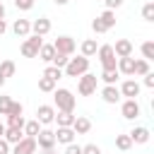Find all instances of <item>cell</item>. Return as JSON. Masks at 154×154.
Masks as SVG:
<instances>
[{"instance_id":"obj_1","label":"cell","mask_w":154,"mask_h":154,"mask_svg":"<svg viewBox=\"0 0 154 154\" xmlns=\"http://www.w3.org/2000/svg\"><path fill=\"white\" fill-rule=\"evenodd\" d=\"M63 70H65V75H67V77H79V75L89 72V58H84V55L70 58V60H67V65H65Z\"/></svg>"},{"instance_id":"obj_2","label":"cell","mask_w":154,"mask_h":154,"mask_svg":"<svg viewBox=\"0 0 154 154\" xmlns=\"http://www.w3.org/2000/svg\"><path fill=\"white\" fill-rule=\"evenodd\" d=\"M53 99H55V106H58V111H70V113H75V96H72V91L70 89H53Z\"/></svg>"},{"instance_id":"obj_3","label":"cell","mask_w":154,"mask_h":154,"mask_svg":"<svg viewBox=\"0 0 154 154\" xmlns=\"http://www.w3.org/2000/svg\"><path fill=\"white\" fill-rule=\"evenodd\" d=\"M96 84H99V77H96V75H91V72H84V75H79L77 91H79L82 96H91V94L96 91Z\"/></svg>"},{"instance_id":"obj_4","label":"cell","mask_w":154,"mask_h":154,"mask_svg":"<svg viewBox=\"0 0 154 154\" xmlns=\"http://www.w3.org/2000/svg\"><path fill=\"white\" fill-rule=\"evenodd\" d=\"M41 43H43V36H36V34H34V36H26V38H24V43H22L19 51H22L24 58H36Z\"/></svg>"},{"instance_id":"obj_5","label":"cell","mask_w":154,"mask_h":154,"mask_svg":"<svg viewBox=\"0 0 154 154\" xmlns=\"http://www.w3.org/2000/svg\"><path fill=\"white\" fill-rule=\"evenodd\" d=\"M96 55H99V60H101V67L103 70H116V63H118V58H116V53H113V46H99V51H96Z\"/></svg>"},{"instance_id":"obj_6","label":"cell","mask_w":154,"mask_h":154,"mask_svg":"<svg viewBox=\"0 0 154 154\" xmlns=\"http://www.w3.org/2000/svg\"><path fill=\"white\" fill-rule=\"evenodd\" d=\"M36 147H41L43 152H51L55 147V132L53 130H38L36 135Z\"/></svg>"},{"instance_id":"obj_7","label":"cell","mask_w":154,"mask_h":154,"mask_svg":"<svg viewBox=\"0 0 154 154\" xmlns=\"http://www.w3.org/2000/svg\"><path fill=\"white\" fill-rule=\"evenodd\" d=\"M34 152H36V137H29V135H24L12 149V154H34Z\"/></svg>"},{"instance_id":"obj_8","label":"cell","mask_w":154,"mask_h":154,"mask_svg":"<svg viewBox=\"0 0 154 154\" xmlns=\"http://www.w3.org/2000/svg\"><path fill=\"white\" fill-rule=\"evenodd\" d=\"M120 113H123L125 120H135V118L140 116V103H137V99H125L123 106H120Z\"/></svg>"},{"instance_id":"obj_9","label":"cell","mask_w":154,"mask_h":154,"mask_svg":"<svg viewBox=\"0 0 154 154\" xmlns=\"http://www.w3.org/2000/svg\"><path fill=\"white\" fill-rule=\"evenodd\" d=\"M53 48H55L58 53L72 55V53H75V38H72V36H58L55 43H53Z\"/></svg>"},{"instance_id":"obj_10","label":"cell","mask_w":154,"mask_h":154,"mask_svg":"<svg viewBox=\"0 0 154 154\" xmlns=\"http://www.w3.org/2000/svg\"><path fill=\"white\" fill-rule=\"evenodd\" d=\"M53 118H55V108L53 106H38L36 108V120L41 123V125H48V123H53Z\"/></svg>"},{"instance_id":"obj_11","label":"cell","mask_w":154,"mask_h":154,"mask_svg":"<svg viewBox=\"0 0 154 154\" xmlns=\"http://www.w3.org/2000/svg\"><path fill=\"white\" fill-rule=\"evenodd\" d=\"M113 53H116V58H128V55H132V41L118 38L116 46H113Z\"/></svg>"},{"instance_id":"obj_12","label":"cell","mask_w":154,"mask_h":154,"mask_svg":"<svg viewBox=\"0 0 154 154\" xmlns=\"http://www.w3.org/2000/svg\"><path fill=\"white\" fill-rule=\"evenodd\" d=\"M101 99H103L106 103H118V101H120V89H118L116 84H106V87L101 89Z\"/></svg>"},{"instance_id":"obj_13","label":"cell","mask_w":154,"mask_h":154,"mask_svg":"<svg viewBox=\"0 0 154 154\" xmlns=\"http://www.w3.org/2000/svg\"><path fill=\"white\" fill-rule=\"evenodd\" d=\"M120 96H128V99L140 96V84H137L135 79H125V82L120 84Z\"/></svg>"},{"instance_id":"obj_14","label":"cell","mask_w":154,"mask_h":154,"mask_svg":"<svg viewBox=\"0 0 154 154\" xmlns=\"http://www.w3.org/2000/svg\"><path fill=\"white\" fill-rule=\"evenodd\" d=\"M72 130H75V135H87V132L91 130V120L84 118V116H75V120H72Z\"/></svg>"},{"instance_id":"obj_15","label":"cell","mask_w":154,"mask_h":154,"mask_svg":"<svg viewBox=\"0 0 154 154\" xmlns=\"http://www.w3.org/2000/svg\"><path fill=\"white\" fill-rule=\"evenodd\" d=\"M128 135H130L132 144H147V142H149V130L142 128V125H140V128H132Z\"/></svg>"},{"instance_id":"obj_16","label":"cell","mask_w":154,"mask_h":154,"mask_svg":"<svg viewBox=\"0 0 154 154\" xmlns=\"http://www.w3.org/2000/svg\"><path fill=\"white\" fill-rule=\"evenodd\" d=\"M12 31H14L19 38H26V36L31 34V22H29V19H14Z\"/></svg>"},{"instance_id":"obj_17","label":"cell","mask_w":154,"mask_h":154,"mask_svg":"<svg viewBox=\"0 0 154 154\" xmlns=\"http://www.w3.org/2000/svg\"><path fill=\"white\" fill-rule=\"evenodd\" d=\"M31 31H34L36 36H46V34L51 31V19H48V17H38L36 22H31Z\"/></svg>"},{"instance_id":"obj_18","label":"cell","mask_w":154,"mask_h":154,"mask_svg":"<svg viewBox=\"0 0 154 154\" xmlns=\"http://www.w3.org/2000/svg\"><path fill=\"white\" fill-rule=\"evenodd\" d=\"M10 144H17L22 137H24V128H12V125H7L5 128V135H2Z\"/></svg>"},{"instance_id":"obj_19","label":"cell","mask_w":154,"mask_h":154,"mask_svg":"<svg viewBox=\"0 0 154 154\" xmlns=\"http://www.w3.org/2000/svg\"><path fill=\"white\" fill-rule=\"evenodd\" d=\"M55 142H60V144L75 142V130H72V128H58V130H55Z\"/></svg>"},{"instance_id":"obj_20","label":"cell","mask_w":154,"mask_h":154,"mask_svg":"<svg viewBox=\"0 0 154 154\" xmlns=\"http://www.w3.org/2000/svg\"><path fill=\"white\" fill-rule=\"evenodd\" d=\"M116 67H118V72H120V75H132V67H135V58H132V55H128V58H118Z\"/></svg>"},{"instance_id":"obj_21","label":"cell","mask_w":154,"mask_h":154,"mask_svg":"<svg viewBox=\"0 0 154 154\" xmlns=\"http://www.w3.org/2000/svg\"><path fill=\"white\" fill-rule=\"evenodd\" d=\"M53 120H58V128H72V120H75V113H70V111H58Z\"/></svg>"},{"instance_id":"obj_22","label":"cell","mask_w":154,"mask_h":154,"mask_svg":"<svg viewBox=\"0 0 154 154\" xmlns=\"http://www.w3.org/2000/svg\"><path fill=\"white\" fill-rule=\"evenodd\" d=\"M53 55H55L53 43H41V48H38V55H36V58H41L43 63H53Z\"/></svg>"},{"instance_id":"obj_23","label":"cell","mask_w":154,"mask_h":154,"mask_svg":"<svg viewBox=\"0 0 154 154\" xmlns=\"http://www.w3.org/2000/svg\"><path fill=\"white\" fill-rule=\"evenodd\" d=\"M96 51H99V46H96L94 38H84V41H82V55H84V58L96 55Z\"/></svg>"},{"instance_id":"obj_24","label":"cell","mask_w":154,"mask_h":154,"mask_svg":"<svg viewBox=\"0 0 154 154\" xmlns=\"http://www.w3.org/2000/svg\"><path fill=\"white\" fill-rule=\"evenodd\" d=\"M99 19L103 22V26H106V29L116 26V10H103V12L99 14Z\"/></svg>"},{"instance_id":"obj_25","label":"cell","mask_w":154,"mask_h":154,"mask_svg":"<svg viewBox=\"0 0 154 154\" xmlns=\"http://www.w3.org/2000/svg\"><path fill=\"white\" fill-rule=\"evenodd\" d=\"M43 77H48V79H53V82H58L60 77H63V70L60 67H55V65H51L48 63V67L43 70Z\"/></svg>"},{"instance_id":"obj_26","label":"cell","mask_w":154,"mask_h":154,"mask_svg":"<svg viewBox=\"0 0 154 154\" xmlns=\"http://www.w3.org/2000/svg\"><path fill=\"white\" fill-rule=\"evenodd\" d=\"M147 72H149V60H144V58H142V60H135L132 75H140V77H142V75H147Z\"/></svg>"},{"instance_id":"obj_27","label":"cell","mask_w":154,"mask_h":154,"mask_svg":"<svg viewBox=\"0 0 154 154\" xmlns=\"http://www.w3.org/2000/svg\"><path fill=\"white\" fill-rule=\"evenodd\" d=\"M118 77H120L118 67H116V70H103V72H101V79H103L106 84H116V82H118Z\"/></svg>"},{"instance_id":"obj_28","label":"cell","mask_w":154,"mask_h":154,"mask_svg":"<svg viewBox=\"0 0 154 154\" xmlns=\"http://www.w3.org/2000/svg\"><path fill=\"white\" fill-rule=\"evenodd\" d=\"M38 130H41V123H38V120H29V123H24V135L36 137V135H38Z\"/></svg>"},{"instance_id":"obj_29","label":"cell","mask_w":154,"mask_h":154,"mask_svg":"<svg viewBox=\"0 0 154 154\" xmlns=\"http://www.w3.org/2000/svg\"><path fill=\"white\" fill-rule=\"evenodd\" d=\"M116 147H118L120 152H128V149L132 147V140H130V135H118V137H116Z\"/></svg>"},{"instance_id":"obj_30","label":"cell","mask_w":154,"mask_h":154,"mask_svg":"<svg viewBox=\"0 0 154 154\" xmlns=\"http://www.w3.org/2000/svg\"><path fill=\"white\" fill-rule=\"evenodd\" d=\"M14 70H17V67H14V63H12V60H2V63H0V75H2L5 79H7V77H12V75H14Z\"/></svg>"},{"instance_id":"obj_31","label":"cell","mask_w":154,"mask_h":154,"mask_svg":"<svg viewBox=\"0 0 154 154\" xmlns=\"http://www.w3.org/2000/svg\"><path fill=\"white\" fill-rule=\"evenodd\" d=\"M55 89V82L53 79H48V77H38V91H53Z\"/></svg>"},{"instance_id":"obj_32","label":"cell","mask_w":154,"mask_h":154,"mask_svg":"<svg viewBox=\"0 0 154 154\" xmlns=\"http://www.w3.org/2000/svg\"><path fill=\"white\" fill-rule=\"evenodd\" d=\"M142 55H144V60H154V41L142 43Z\"/></svg>"},{"instance_id":"obj_33","label":"cell","mask_w":154,"mask_h":154,"mask_svg":"<svg viewBox=\"0 0 154 154\" xmlns=\"http://www.w3.org/2000/svg\"><path fill=\"white\" fill-rule=\"evenodd\" d=\"M67 60H70V55H65V53H58V51H55V55H53V63H51V65H55V67H60V70H63V67L67 65Z\"/></svg>"},{"instance_id":"obj_34","label":"cell","mask_w":154,"mask_h":154,"mask_svg":"<svg viewBox=\"0 0 154 154\" xmlns=\"http://www.w3.org/2000/svg\"><path fill=\"white\" fill-rule=\"evenodd\" d=\"M142 19L144 22H154V2H147L142 7Z\"/></svg>"},{"instance_id":"obj_35","label":"cell","mask_w":154,"mask_h":154,"mask_svg":"<svg viewBox=\"0 0 154 154\" xmlns=\"http://www.w3.org/2000/svg\"><path fill=\"white\" fill-rule=\"evenodd\" d=\"M24 113V106L19 103V101H12L10 103V111H7V116H22Z\"/></svg>"},{"instance_id":"obj_36","label":"cell","mask_w":154,"mask_h":154,"mask_svg":"<svg viewBox=\"0 0 154 154\" xmlns=\"http://www.w3.org/2000/svg\"><path fill=\"white\" fill-rule=\"evenodd\" d=\"M7 125H12V128H24V116H7Z\"/></svg>"},{"instance_id":"obj_37","label":"cell","mask_w":154,"mask_h":154,"mask_svg":"<svg viewBox=\"0 0 154 154\" xmlns=\"http://www.w3.org/2000/svg\"><path fill=\"white\" fill-rule=\"evenodd\" d=\"M10 103H12V99H10V96H0V116H7Z\"/></svg>"},{"instance_id":"obj_38","label":"cell","mask_w":154,"mask_h":154,"mask_svg":"<svg viewBox=\"0 0 154 154\" xmlns=\"http://www.w3.org/2000/svg\"><path fill=\"white\" fill-rule=\"evenodd\" d=\"M91 29H94V31H96V34H106V31H108V29H106V26H103V22H101V19H99V17H96V19H94V22H91Z\"/></svg>"},{"instance_id":"obj_39","label":"cell","mask_w":154,"mask_h":154,"mask_svg":"<svg viewBox=\"0 0 154 154\" xmlns=\"http://www.w3.org/2000/svg\"><path fill=\"white\" fill-rule=\"evenodd\" d=\"M14 5H17V10H31L34 7V0H14Z\"/></svg>"},{"instance_id":"obj_40","label":"cell","mask_w":154,"mask_h":154,"mask_svg":"<svg viewBox=\"0 0 154 154\" xmlns=\"http://www.w3.org/2000/svg\"><path fill=\"white\" fill-rule=\"evenodd\" d=\"M65 154H82V147L75 144V142H70V144H65Z\"/></svg>"},{"instance_id":"obj_41","label":"cell","mask_w":154,"mask_h":154,"mask_svg":"<svg viewBox=\"0 0 154 154\" xmlns=\"http://www.w3.org/2000/svg\"><path fill=\"white\" fill-rule=\"evenodd\" d=\"M82 154H101V149L96 144H84L82 147Z\"/></svg>"},{"instance_id":"obj_42","label":"cell","mask_w":154,"mask_h":154,"mask_svg":"<svg viewBox=\"0 0 154 154\" xmlns=\"http://www.w3.org/2000/svg\"><path fill=\"white\" fill-rule=\"evenodd\" d=\"M142 77H144V87H149V89H154V72L149 70V72H147V75H142Z\"/></svg>"},{"instance_id":"obj_43","label":"cell","mask_w":154,"mask_h":154,"mask_svg":"<svg viewBox=\"0 0 154 154\" xmlns=\"http://www.w3.org/2000/svg\"><path fill=\"white\" fill-rule=\"evenodd\" d=\"M103 2H106V10H118L125 0H103Z\"/></svg>"},{"instance_id":"obj_44","label":"cell","mask_w":154,"mask_h":154,"mask_svg":"<svg viewBox=\"0 0 154 154\" xmlns=\"http://www.w3.org/2000/svg\"><path fill=\"white\" fill-rule=\"evenodd\" d=\"M0 154H10V142L5 137H0Z\"/></svg>"},{"instance_id":"obj_45","label":"cell","mask_w":154,"mask_h":154,"mask_svg":"<svg viewBox=\"0 0 154 154\" xmlns=\"http://www.w3.org/2000/svg\"><path fill=\"white\" fill-rule=\"evenodd\" d=\"M5 31H7V22H5V19H0V36H2Z\"/></svg>"},{"instance_id":"obj_46","label":"cell","mask_w":154,"mask_h":154,"mask_svg":"<svg viewBox=\"0 0 154 154\" xmlns=\"http://www.w3.org/2000/svg\"><path fill=\"white\" fill-rule=\"evenodd\" d=\"M0 19H5V5L0 2Z\"/></svg>"},{"instance_id":"obj_47","label":"cell","mask_w":154,"mask_h":154,"mask_svg":"<svg viewBox=\"0 0 154 154\" xmlns=\"http://www.w3.org/2000/svg\"><path fill=\"white\" fill-rule=\"evenodd\" d=\"M53 2H55V5H67L70 0H53Z\"/></svg>"},{"instance_id":"obj_48","label":"cell","mask_w":154,"mask_h":154,"mask_svg":"<svg viewBox=\"0 0 154 154\" xmlns=\"http://www.w3.org/2000/svg\"><path fill=\"white\" fill-rule=\"evenodd\" d=\"M2 135H5V123L0 120V137H2Z\"/></svg>"},{"instance_id":"obj_49","label":"cell","mask_w":154,"mask_h":154,"mask_svg":"<svg viewBox=\"0 0 154 154\" xmlns=\"http://www.w3.org/2000/svg\"><path fill=\"white\" fill-rule=\"evenodd\" d=\"M2 84H5V77H2V75H0V87H2Z\"/></svg>"},{"instance_id":"obj_50","label":"cell","mask_w":154,"mask_h":154,"mask_svg":"<svg viewBox=\"0 0 154 154\" xmlns=\"http://www.w3.org/2000/svg\"><path fill=\"white\" fill-rule=\"evenodd\" d=\"M43 154H53V149H51V152H43Z\"/></svg>"},{"instance_id":"obj_51","label":"cell","mask_w":154,"mask_h":154,"mask_svg":"<svg viewBox=\"0 0 154 154\" xmlns=\"http://www.w3.org/2000/svg\"><path fill=\"white\" fill-rule=\"evenodd\" d=\"M96 2H103V0H96Z\"/></svg>"}]
</instances>
